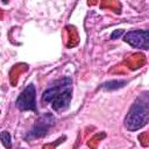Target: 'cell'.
Instances as JSON below:
<instances>
[{
  "instance_id": "obj_1",
  "label": "cell",
  "mask_w": 149,
  "mask_h": 149,
  "mask_svg": "<svg viewBox=\"0 0 149 149\" xmlns=\"http://www.w3.org/2000/svg\"><path fill=\"white\" fill-rule=\"evenodd\" d=\"M72 80L69 77H64L52 86L47 88L42 94V101L44 104L51 102L52 109L56 112H63L70 105L72 97Z\"/></svg>"
},
{
  "instance_id": "obj_2",
  "label": "cell",
  "mask_w": 149,
  "mask_h": 149,
  "mask_svg": "<svg viewBox=\"0 0 149 149\" xmlns=\"http://www.w3.org/2000/svg\"><path fill=\"white\" fill-rule=\"evenodd\" d=\"M148 123V95L143 93L130 106L126 118L125 126L128 130H137Z\"/></svg>"
},
{
  "instance_id": "obj_3",
  "label": "cell",
  "mask_w": 149,
  "mask_h": 149,
  "mask_svg": "<svg viewBox=\"0 0 149 149\" xmlns=\"http://www.w3.org/2000/svg\"><path fill=\"white\" fill-rule=\"evenodd\" d=\"M56 119L51 113H47L41 115L36 122L34 123V126L31 127V129L29 130V133L26 136V141H30V140H35V139H40L43 137L44 135H47V133L49 132V129L55 125Z\"/></svg>"
},
{
  "instance_id": "obj_4",
  "label": "cell",
  "mask_w": 149,
  "mask_h": 149,
  "mask_svg": "<svg viewBox=\"0 0 149 149\" xmlns=\"http://www.w3.org/2000/svg\"><path fill=\"white\" fill-rule=\"evenodd\" d=\"M16 107L20 111H37L36 106V90L34 84H29L17 97Z\"/></svg>"
},
{
  "instance_id": "obj_5",
  "label": "cell",
  "mask_w": 149,
  "mask_h": 149,
  "mask_svg": "<svg viewBox=\"0 0 149 149\" xmlns=\"http://www.w3.org/2000/svg\"><path fill=\"white\" fill-rule=\"evenodd\" d=\"M123 41L134 48L147 50L149 47V31L144 30H130L123 36Z\"/></svg>"
},
{
  "instance_id": "obj_6",
  "label": "cell",
  "mask_w": 149,
  "mask_h": 149,
  "mask_svg": "<svg viewBox=\"0 0 149 149\" xmlns=\"http://www.w3.org/2000/svg\"><path fill=\"white\" fill-rule=\"evenodd\" d=\"M125 85H126L125 80H109V81L104 83L100 87L105 88L107 91H113V90H118V88H120V87H122Z\"/></svg>"
},
{
  "instance_id": "obj_7",
  "label": "cell",
  "mask_w": 149,
  "mask_h": 149,
  "mask_svg": "<svg viewBox=\"0 0 149 149\" xmlns=\"http://www.w3.org/2000/svg\"><path fill=\"white\" fill-rule=\"evenodd\" d=\"M0 141L3 144L5 148H10L12 147V141H10V134L6 130L0 133Z\"/></svg>"
},
{
  "instance_id": "obj_8",
  "label": "cell",
  "mask_w": 149,
  "mask_h": 149,
  "mask_svg": "<svg viewBox=\"0 0 149 149\" xmlns=\"http://www.w3.org/2000/svg\"><path fill=\"white\" fill-rule=\"evenodd\" d=\"M122 35H123V30L122 29H116L111 34V38L112 40H116V38H120Z\"/></svg>"
}]
</instances>
